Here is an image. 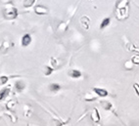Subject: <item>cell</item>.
Listing matches in <instances>:
<instances>
[{"label":"cell","mask_w":139,"mask_h":126,"mask_svg":"<svg viewBox=\"0 0 139 126\" xmlns=\"http://www.w3.org/2000/svg\"><path fill=\"white\" fill-rule=\"evenodd\" d=\"M3 16L6 20H14L18 17V10L16 7L8 6L3 10Z\"/></svg>","instance_id":"cell-1"},{"label":"cell","mask_w":139,"mask_h":126,"mask_svg":"<svg viewBox=\"0 0 139 126\" xmlns=\"http://www.w3.org/2000/svg\"><path fill=\"white\" fill-rule=\"evenodd\" d=\"M34 13L38 16H43L48 13V8L45 6H42V5H37L34 7Z\"/></svg>","instance_id":"cell-2"},{"label":"cell","mask_w":139,"mask_h":126,"mask_svg":"<svg viewBox=\"0 0 139 126\" xmlns=\"http://www.w3.org/2000/svg\"><path fill=\"white\" fill-rule=\"evenodd\" d=\"M127 15H128V10H127V7L122 9H118V19L119 20H123L127 18Z\"/></svg>","instance_id":"cell-3"},{"label":"cell","mask_w":139,"mask_h":126,"mask_svg":"<svg viewBox=\"0 0 139 126\" xmlns=\"http://www.w3.org/2000/svg\"><path fill=\"white\" fill-rule=\"evenodd\" d=\"M31 43H32V36L30 34L24 35L22 37V41H21V44H22L23 47H27Z\"/></svg>","instance_id":"cell-4"},{"label":"cell","mask_w":139,"mask_h":126,"mask_svg":"<svg viewBox=\"0 0 139 126\" xmlns=\"http://www.w3.org/2000/svg\"><path fill=\"white\" fill-rule=\"evenodd\" d=\"M81 26L84 28V29H88L89 28V24H90V21L88 17H86V16H83V17L81 18Z\"/></svg>","instance_id":"cell-5"},{"label":"cell","mask_w":139,"mask_h":126,"mask_svg":"<svg viewBox=\"0 0 139 126\" xmlns=\"http://www.w3.org/2000/svg\"><path fill=\"white\" fill-rule=\"evenodd\" d=\"M93 91L95 92V94H97V96L99 97H107L108 96V91L106 89L103 88H93Z\"/></svg>","instance_id":"cell-6"},{"label":"cell","mask_w":139,"mask_h":126,"mask_svg":"<svg viewBox=\"0 0 139 126\" xmlns=\"http://www.w3.org/2000/svg\"><path fill=\"white\" fill-rule=\"evenodd\" d=\"M100 114H99V112L98 109H96V108H94L93 109V112H92V114H91V119L93 120V122H95V123H98L99 121H100Z\"/></svg>","instance_id":"cell-7"},{"label":"cell","mask_w":139,"mask_h":126,"mask_svg":"<svg viewBox=\"0 0 139 126\" xmlns=\"http://www.w3.org/2000/svg\"><path fill=\"white\" fill-rule=\"evenodd\" d=\"M100 106H101L102 109H105V110H111L113 108L112 104H111L110 102H108V101H101V102H100Z\"/></svg>","instance_id":"cell-8"},{"label":"cell","mask_w":139,"mask_h":126,"mask_svg":"<svg viewBox=\"0 0 139 126\" xmlns=\"http://www.w3.org/2000/svg\"><path fill=\"white\" fill-rule=\"evenodd\" d=\"M9 93H10L9 87H8V88H3V89L0 91V102L5 100V98L9 95Z\"/></svg>","instance_id":"cell-9"},{"label":"cell","mask_w":139,"mask_h":126,"mask_svg":"<svg viewBox=\"0 0 139 126\" xmlns=\"http://www.w3.org/2000/svg\"><path fill=\"white\" fill-rule=\"evenodd\" d=\"M9 47H10L9 41L8 40H5V41H3V43H2L1 47H0V52L2 53V54H4V53H6L8 51Z\"/></svg>","instance_id":"cell-10"},{"label":"cell","mask_w":139,"mask_h":126,"mask_svg":"<svg viewBox=\"0 0 139 126\" xmlns=\"http://www.w3.org/2000/svg\"><path fill=\"white\" fill-rule=\"evenodd\" d=\"M69 75L72 77V78H79L81 76V70H72L69 71Z\"/></svg>","instance_id":"cell-11"},{"label":"cell","mask_w":139,"mask_h":126,"mask_svg":"<svg viewBox=\"0 0 139 126\" xmlns=\"http://www.w3.org/2000/svg\"><path fill=\"white\" fill-rule=\"evenodd\" d=\"M129 3V0H119L117 3V9H122L127 7V5Z\"/></svg>","instance_id":"cell-12"},{"label":"cell","mask_w":139,"mask_h":126,"mask_svg":"<svg viewBox=\"0 0 139 126\" xmlns=\"http://www.w3.org/2000/svg\"><path fill=\"white\" fill-rule=\"evenodd\" d=\"M25 83L23 82L22 80H19L17 82L15 83V88H16V90L18 92H22L24 89H25Z\"/></svg>","instance_id":"cell-13"},{"label":"cell","mask_w":139,"mask_h":126,"mask_svg":"<svg viewBox=\"0 0 139 126\" xmlns=\"http://www.w3.org/2000/svg\"><path fill=\"white\" fill-rule=\"evenodd\" d=\"M36 0H24L23 2V7L24 8H31L32 5L34 4Z\"/></svg>","instance_id":"cell-14"},{"label":"cell","mask_w":139,"mask_h":126,"mask_svg":"<svg viewBox=\"0 0 139 126\" xmlns=\"http://www.w3.org/2000/svg\"><path fill=\"white\" fill-rule=\"evenodd\" d=\"M110 23H111V19L110 18H105L101 23V25H100V29H103L105 27H107L110 25Z\"/></svg>","instance_id":"cell-15"},{"label":"cell","mask_w":139,"mask_h":126,"mask_svg":"<svg viewBox=\"0 0 139 126\" xmlns=\"http://www.w3.org/2000/svg\"><path fill=\"white\" fill-rule=\"evenodd\" d=\"M49 89L52 92H57L59 90H61V86L59 84H57V83H52V84L49 85Z\"/></svg>","instance_id":"cell-16"},{"label":"cell","mask_w":139,"mask_h":126,"mask_svg":"<svg viewBox=\"0 0 139 126\" xmlns=\"http://www.w3.org/2000/svg\"><path fill=\"white\" fill-rule=\"evenodd\" d=\"M67 27H68V24H67V23H63V24H61V25L59 26L58 31H60V32H64V31H66Z\"/></svg>","instance_id":"cell-17"},{"label":"cell","mask_w":139,"mask_h":126,"mask_svg":"<svg viewBox=\"0 0 139 126\" xmlns=\"http://www.w3.org/2000/svg\"><path fill=\"white\" fill-rule=\"evenodd\" d=\"M54 69L52 68V66H46L45 68V70H44V74L46 75V76H48V75H50V74H52V72H53Z\"/></svg>","instance_id":"cell-18"},{"label":"cell","mask_w":139,"mask_h":126,"mask_svg":"<svg viewBox=\"0 0 139 126\" xmlns=\"http://www.w3.org/2000/svg\"><path fill=\"white\" fill-rule=\"evenodd\" d=\"M8 80H9V77H8V76H5V75L0 76V85H4V84H6Z\"/></svg>","instance_id":"cell-19"},{"label":"cell","mask_w":139,"mask_h":126,"mask_svg":"<svg viewBox=\"0 0 139 126\" xmlns=\"http://www.w3.org/2000/svg\"><path fill=\"white\" fill-rule=\"evenodd\" d=\"M131 62H132V64L139 65V55H134L131 58Z\"/></svg>","instance_id":"cell-20"},{"label":"cell","mask_w":139,"mask_h":126,"mask_svg":"<svg viewBox=\"0 0 139 126\" xmlns=\"http://www.w3.org/2000/svg\"><path fill=\"white\" fill-rule=\"evenodd\" d=\"M15 105H16V101H10V102H8V104H7V108L9 109H12Z\"/></svg>","instance_id":"cell-21"},{"label":"cell","mask_w":139,"mask_h":126,"mask_svg":"<svg viewBox=\"0 0 139 126\" xmlns=\"http://www.w3.org/2000/svg\"><path fill=\"white\" fill-rule=\"evenodd\" d=\"M125 68H126V70H131L132 69V62H126V64H125Z\"/></svg>","instance_id":"cell-22"},{"label":"cell","mask_w":139,"mask_h":126,"mask_svg":"<svg viewBox=\"0 0 139 126\" xmlns=\"http://www.w3.org/2000/svg\"><path fill=\"white\" fill-rule=\"evenodd\" d=\"M133 88H134L136 94L139 96V84H137V83H134V84H133Z\"/></svg>","instance_id":"cell-23"},{"label":"cell","mask_w":139,"mask_h":126,"mask_svg":"<svg viewBox=\"0 0 139 126\" xmlns=\"http://www.w3.org/2000/svg\"><path fill=\"white\" fill-rule=\"evenodd\" d=\"M51 65H52V68L55 69V68H57V61L55 60V59H51Z\"/></svg>","instance_id":"cell-24"},{"label":"cell","mask_w":139,"mask_h":126,"mask_svg":"<svg viewBox=\"0 0 139 126\" xmlns=\"http://www.w3.org/2000/svg\"><path fill=\"white\" fill-rule=\"evenodd\" d=\"M89 1H91V0H89Z\"/></svg>","instance_id":"cell-25"}]
</instances>
